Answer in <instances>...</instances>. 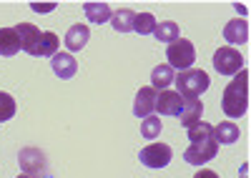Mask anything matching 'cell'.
Instances as JSON below:
<instances>
[{"label":"cell","instance_id":"obj_16","mask_svg":"<svg viewBox=\"0 0 251 178\" xmlns=\"http://www.w3.org/2000/svg\"><path fill=\"white\" fill-rule=\"evenodd\" d=\"M55 53H58V35L53 30H46L40 35V41H38V45L30 55L33 58H53Z\"/></svg>","mask_w":251,"mask_h":178},{"label":"cell","instance_id":"obj_21","mask_svg":"<svg viewBox=\"0 0 251 178\" xmlns=\"http://www.w3.org/2000/svg\"><path fill=\"white\" fill-rule=\"evenodd\" d=\"M133 18H136V13L123 8V10H118V13L111 15V25H113L116 33H131L133 30Z\"/></svg>","mask_w":251,"mask_h":178},{"label":"cell","instance_id":"obj_2","mask_svg":"<svg viewBox=\"0 0 251 178\" xmlns=\"http://www.w3.org/2000/svg\"><path fill=\"white\" fill-rule=\"evenodd\" d=\"M174 83L178 88V95L181 98H199L206 88H208V75L203 70H196V68H188V70H181L176 78H174Z\"/></svg>","mask_w":251,"mask_h":178},{"label":"cell","instance_id":"obj_13","mask_svg":"<svg viewBox=\"0 0 251 178\" xmlns=\"http://www.w3.org/2000/svg\"><path fill=\"white\" fill-rule=\"evenodd\" d=\"M88 38H91V30H88V25H73V28H68V33H66V48L71 50V53H78V50H83L88 45Z\"/></svg>","mask_w":251,"mask_h":178},{"label":"cell","instance_id":"obj_27","mask_svg":"<svg viewBox=\"0 0 251 178\" xmlns=\"http://www.w3.org/2000/svg\"><path fill=\"white\" fill-rule=\"evenodd\" d=\"M194 178H219V176H216L214 171H208V168H203V171H199V173H196Z\"/></svg>","mask_w":251,"mask_h":178},{"label":"cell","instance_id":"obj_20","mask_svg":"<svg viewBox=\"0 0 251 178\" xmlns=\"http://www.w3.org/2000/svg\"><path fill=\"white\" fill-rule=\"evenodd\" d=\"M153 35H156V41H161V43H174V41H178L181 38V30H178V25L174 23V21H163L161 25L156 23V28H153Z\"/></svg>","mask_w":251,"mask_h":178},{"label":"cell","instance_id":"obj_11","mask_svg":"<svg viewBox=\"0 0 251 178\" xmlns=\"http://www.w3.org/2000/svg\"><path fill=\"white\" fill-rule=\"evenodd\" d=\"M224 38L231 45H244L249 41V23H246V18H234L231 23H226Z\"/></svg>","mask_w":251,"mask_h":178},{"label":"cell","instance_id":"obj_6","mask_svg":"<svg viewBox=\"0 0 251 178\" xmlns=\"http://www.w3.org/2000/svg\"><path fill=\"white\" fill-rule=\"evenodd\" d=\"M216 151H219V143L214 138H206V141H196V143L188 146L183 158H186V163H191V166H203V163L211 161V158H216Z\"/></svg>","mask_w":251,"mask_h":178},{"label":"cell","instance_id":"obj_25","mask_svg":"<svg viewBox=\"0 0 251 178\" xmlns=\"http://www.w3.org/2000/svg\"><path fill=\"white\" fill-rule=\"evenodd\" d=\"M13 115H15V101H13V95L0 90V123L10 121Z\"/></svg>","mask_w":251,"mask_h":178},{"label":"cell","instance_id":"obj_24","mask_svg":"<svg viewBox=\"0 0 251 178\" xmlns=\"http://www.w3.org/2000/svg\"><path fill=\"white\" fill-rule=\"evenodd\" d=\"M141 135L149 138V141L158 138V135H161V118H153V115L143 118V121H141Z\"/></svg>","mask_w":251,"mask_h":178},{"label":"cell","instance_id":"obj_5","mask_svg":"<svg viewBox=\"0 0 251 178\" xmlns=\"http://www.w3.org/2000/svg\"><path fill=\"white\" fill-rule=\"evenodd\" d=\"M171 156L174 151L166 146V143H149L146 148H141L138 158L146 168H166L171 163Z\"/></svg>","mask_w":251,"mask_h":178},{"label":"cell","instance_id":"obj_12","mask_svg":"<svg viewBox=\"0 0 251 178\" xmlns=\"http://www.w3.org/2000/svg\"><path fill=\"white\" fill-rule=\"evenodd\" d=\"M15 33H18V41H20V50H25V53H33L35 45H38V41H40V35H43L33 23L15 25Z\"/></svg>","mask_w":251,"mask_h":178},{"label":"cell","instance_id":"obj_14","mask_svg":"<svg viewBox=\"0 0 251 178\" xmlns=\"http://www.w3.org/2000/svg\"><path fill=\"white\" fill-rule=\"evenodd\" d=\"M203 115V103L199 98H183V108H181V126H194L201 121Z\"/></svg>","mask_w":251,"mask_h":178},{"label":"cell","instance_id":"obj_18","mask_svg":"<svg viewBox=\"0 0 251 178\" xmlns=\"http://www.w3.org/2000/svg\"><path fill=\"white\" fill-rule=\"evenodd\" d=\"M18 50H20V41H18L15 28H0V55L10 58Z\"/></svg>","mask_w":251,"mask_h":178},{"label":"cell","instance_id":"obj_28","mask_svg":"<svg viewBox=\"0 0 251 178\" xmlns=\"http://www.w3.org/2000/svg\"><path fill=\"white\" fill-rule=\"evenodd\" d=\"M18 178H35V176H28V173H23V176H18Z\"/></svg>","mask_w":251,"mask_h":178},{"label":"cell","instance_id":"obj_9","mask_svg":"<svg viewBox=\"0 0 251 178\" xmlns=\"http://www.w3.org/2000/svg\"><path fill=\"white\" fill-rule=\"evenodd\" d=\"M156 98H158V93L149 86V88H141L138 93H136V103H133V113L138 115V118H149L153 111H156Z\"/></svg>","mask_w":251,"mask_h":178},{"label":"cell","instance_id":"obj_26","mask_svg":"<svg viewBox=\"0 0 251 178\" xmlns=\"http://www.w3.org/2000/svg\"><path fill=\"white\" fill-rule=\"evenodd\" d=\"M30 8H33L35 13H50V10L55 8V3H43V5H40V3H33Z\"/></svg>","mask_w":251,"mask_h":178},{"label":"cell","instance_id":"obj_22","mask_svg":"<svg viewBox=\"0 0 251 178\" xmlns=\"http://www.w3.org/2000/svg\"><path fill=\"white\" fill-rule=\"evenodd\" d=\"M188 138H191V143L206 141V138H214V126L206 123V121H199L194 126H188Z\"/></svg>","mask_w":251,"mask_h":178},{"label":"cell","instance_id":"obj_7","mask_svg":"<svg viewBox=\"0 0 251 178\" xmlns=\"http://www.w3.org/2000/svg\"><path fill=\"white\" fill-rule=\"evenodd\" d=\"M50 68L58 78H63V81H68V78H73L78 73V61L71 55V53H55L50 58Z\"/></svg>","mask_w":251,"mask_h":178},{"label":"cell","instance_id":"obj_4","mask_svg":"<svg viewBox=\"0 0 251 178\" xmlns=\"http://www.w3.org/2000/svg\"><path fill=\"white\" fill-rule=\"evenodd\" d=\"M214 68L221 73V75H236L241 68H244V58L236 48L226 45V48H219L214 53Z\"/></svg>","mask_w":251,"mask_h":178},{"label":"cell","instance_id":"obj_8","mask_svg":"<svg viewBox=\"0 0 251 178\" xmlns=\"http://www.w3.org/2000/svg\"><path fill=\"white\" fill-rule=\"evenodd\" d=\"M181 108H183V98L174 90H161L158 98H156V111L161 115H181Z\"/></svg>","mask_w":251,"mask_h":178},{"label":"cell","instance_id":"obj_1","mask_svg":"<svg viewBox=\"0 0 251 178\" xmlns=\"http://www.w3.org/2000/svg\"><path fill=\"white\" fill-rule=\"evenodd\" d=\"M221 108L228 118H241L249 111V70L246 68H241L234 81L224 88Z\"/></svg>","mask_w":251,"mask_h":178},{"label":"cell","instance_id":"obj_10","mask_svg":"<svg viewBox=\"0 0 251 178\" xmlns=\"http://www.w3.org/2000/svg\"><path fill=\"white\" fill-rule=\"evenodd\" d=\"M18 161H20V166H23V171H25L28 176H35V178H38L40 171L46 168V158H43V153H40L38 148H25V151H20Z\"/></svg>","mask_w":251,"mask_h":178},{"label":"cell","instance_id":"obj_19","mask_svg":"<svg viewBox=\"0 0 251 178\" xmlns=\"http://www.w3.org/2000/svg\"><path fill=\"white\" fill-rule=\"evenodd\" d=\"M83 10H86V18L91 23H111V8H108V3H86L83 5Z\"/></svg>","mask_w":251,"mask_h":178},{"label":"cell","instance_id":"obj_15","mask_svg":"<svg viewBox=\"0 0 251 178\" xmlns=\"http://www.w3.org/2000/svg\"><path fill=\"white\" fill-rule=\"evenodd\" d=\"M239 135H241V131H239V126L231 123V121H221L219 126H214V141H216V143L231 146V143L239 141Z\"/></svg>","mask_w":251,"mask_h":178},{"label":"cell","instance_id":"obj_17","mask_svg":"<svg viewBox=\"0 0 251 178\" xmlns=\"http://www.w3.org/2000/svg\"><path fill=\"white\" fill-rule=\"evenodd\" d=\"M174 68L166 63V66H156L153 70H151V88L158 93V90H166L171 83H174Z\"/></svg>","mask_w":251,"mask_h":178},{"label":"cell","instance_id":"obj_3","mask_svg":"<svg viewBox=\"0 0 251 178\" xmlns=\"http://www.w3.org/2000/svg\"><path fill=\"white\" fill-rule=\"evenodd\" d=\"M166 58H169V66L171 68H178V70H188L196 61V48L191 41H186V38H178L174 41L169 48H166Z\"/></svg>","mask_w":251,"mask_h":178},{"label":"cell","instance_id":"obj_23","mask_svg":"<svg viewBox=\"0 0 251 178\" xmlns=\"http://www.w3.org/2000/svg\"><path fill=\"white\" fill-rule=\"evenodd\" d=\"M153 28H156V18L151 13H141V15L133 18V30L136 33L149 35V33H153Z\"/></svg>","mask_w":251,"mask_h":178}]
</instances>
